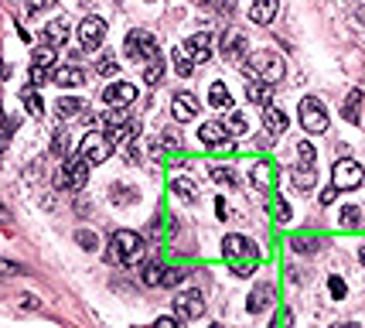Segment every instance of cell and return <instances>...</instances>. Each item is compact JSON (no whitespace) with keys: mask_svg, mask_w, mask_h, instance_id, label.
I'll return each mask as SVG.
<instances>
[{"mask_svg":"<svg viewBox=\"0 0 365 328\" xmlns=\"http://www.w3.org/2000/svg\"><path fill=\"white\" fill-rule=\"evenodd\" d=\"M222 256L229 260V267L239 277H250L256 271V264H260V253H256V243H253L250 236H239V232H229L226 236V243H222Z\"/></svg>","mask_w":365,"mask_h":328,"instance_id":"1","label":"cell"},{"mask_svg":"<svg viewBox=\"0 0 365 328\" xmlns=\"http://www.w3.org/2000/svg\"><path fill=\"white\" fill-rule=\"evenodd\" d=\"M243 72L250 82L277 86L287 76V65H284V55H277V52H256V55H250V62H243Z\"/></svg>","mask_w":365,"mask_h":328,"instance_id":"2","label":"cell"},{"mask_svg":"<svg viewBox=\"0 0 365 328\" xmlns=\"http://www.w3.org/2000/svg\"><path fill=\"white\" fill-rule=\"evenodd\" d=\"M140 256H144V239L130 230H116L110 236V250H106V260L116 264V267H134L140 264Z\"/></svg>","mask_w":365,"mask_h":328,"instance_id":"3","label":"cell"},{"mask_svg":"<svg viewBox=\"0 0 365 328\" xmlns=\"http://www.w3.org/2000/svg\"><path fill=\"white\" fill-rule=\"evenodd\" d=\"M86 181H89V164L82 161V157H65V164L58 168L55 174V188H86Z\"/></svg>","mask_w":365,"mask_h":328,"instance_id":"4","label":"cell"},{"mask_svg":"<svg viewBox=\"0 0 365 328\" xmlns=\"http://www.w3.org/2000/svg\"><path fill=\"white\" fill-rule=\"evenodd\" d=\"M123 55L134 58V62L157 55V38L151 31H144V28H134V31L127 35V41H123Z\"/></svg>","mask_w":365,"mask_h":328,"instance_id":"5","label":"cell"},{"mask_svg":"<svg viewBox=\"0 0 365 328\" xmlns=\"http://www.w3.org/2000/svg\"><path fill=\"white\" fill-rule=\"evenodd\" d=\"M113 154V144L106 140V134H86L82 137V144H79V157L86 161V164H103L106 157Z\"/></svg>","mask_w":365,"mask_h":328,"instance_id":"6","label":"cell"},{"mask_svg":"<svg viewBox=\"0 0 365 328\" xmlns=\"http://www.w3.org/2000/svg\"><path fill=\"white\" fill-rule=\"evenodd\" d=\"M331 178H335V185H331L335 192H352V188H359V185H362V164H359V161H352V157L335 161Z\"/></svg>","mask_w":365,"mask_h":328,"instance_id":"7","label":"cell"},{"mask_svg":"<svg viewBox=\"0 0 365 328\" xmlns=\"http://www.w3.org/2000/svg\"><path fill=\"white\" fill-rule=\"evenodd\" d=\"M301 127H304L308 134H325L328 130V110L321 99L308 96L301 103Z\"/></svg>","mask_w":365,"mask_h":328,"instance_id":"8","label":"cell"},{"mask_svg":"<svg viewBox=\"0 0 365 328\" xmlns=\"http://www.w3.org/2000/svg\"><path fill=\"white\" fill-rule=\"evenodd\" d=\"M174 311H178L181 322L202 318V315H205V298H202V290L188 288V290H181V294H174Z\"/></svg>","mask_w":365,"mask_h":328,"instance_id":"9","label":"cell"},{"mask_svg":"<svg viewBox=\"0 0 365 328\" xmlns=\"http://www.w3.org/2000/svg\"><path fill=\"white\" fill-rule=\"evenodd\" d=\"M106 38V21L103 18H86L79 24V45H82V52H96L99 45Z\"/></svg>","mask_w":365,"mask_h":328,"instance_id":"10","label":"cell"},{"mask_svg":"<svg viewBox=\"0 0 365 328\" xmlns=\"http://www.w3.org/2000/svg\"><path fill=\"white\" fill-rule=\"evenodd\" d=\"M103 99H106L113 110H127L137 99V86L134 82H123V79H120V82H110V86L103 89Z\"/></svg>","mask_w":365,"mask_h":328,"instance_id":"11","label":"cell"},{"mask_svg":"<svg viewBox=\"0 0 365 328\" xmlns=\"http://www.w3.org/2000/svg\"><path fill=\"white\" fill-rule=\"evenodd\" d=\"M72 35V24L69 18H55L45 24V31H41V45H48V48H65V41Z\"/></svg>","mask_w":365,"mask_h":328,"instance_id":"12","label":"cell"},{"mask_svg":"<svg viewBox=\"0 0 365 328\" xmlns=\"http://www.w3.org/2000/svg\"><path fill=\"white\" fill-rule=\"evenodd\" d=\"M52 65H55V48L41 45L38 52H35V62H31V82H35V89L48 82V72H52Z\"/></svg>","mask_w":365,"mask_h":328,"instance_id":"13","label":"cell"},{"mask_svg":"<svg viewBox=\"0 0 365 328\" xmlns=\"http://www.w3.org/2000/svg\"><path fill=\"white\" fill-rule=\"evenodd\" d=\"M246 55H250V41H246V35H239V31H226V35H222V58L239 65Z\"/></svg>","mask_w":365,"mask_h":328,"instance_id":"14","label":"cell"},{"mask_svg":"<svg viewBox=\"0 0 365 328\" xmlns=\"http://www.w3.org/2000/svg\"><path fill=\"white\" fill-rule=\"evenodd\" d=\"M290 181H294V188L311 192L318 185V168L311 161H297V164H290Z\"/></svg>","mask_w":365,"mask_h":328,"instance_id":"15","label":"cell"},{"mask_svg":"<svg viewBox=\"0 0 365 328\" xmlns=\"http://www.w3.org/2000/svg\"><path fill=\"white\" fill-rule=\"evenodd\" d=\"M171 113H174V120H178V123H188V120H195V116H198V99H195L192 93H174Z\"/></svg>","mask_w":365,"mask_h":328,"instance_id":"16","label":"cell"},{"mask_svg":"<svg viewBox=\"0 0 365 328\" xmlns=\"http://www.w3.org/2000/svg\"><path fill=\"white\" fill-rule=\"evenodd\" d=\"M263 127H267V134L284 137L287 134V127H290V120H287V113H284L280 106L267 103V106H263Z\"/></svg>","mask_w":365,"mask_h":328,"instance_id":"17","label":"cell"},{"mask_svg":"<svg viewBox=\"0 0 365 328\" xmlns=\"http://www.w3.org/2000/svg\"><path fill=\"white\" fill-rule=\"evenodd\" d=\"M185 55L192 58V62H209V58H212V35H209V31L192 35V38L185 41Z\"/></svg>","mask_w":365,"mask_h":328,"instance_id":"18","label":"cell"},{"mask_svg":"<svg viewBox=\"0 0 365 328\" xmlns=\"http://www.w3.org/2000/svg\"><path fill=\"white\" fill-rule=\"evenodd\" d=\"M198 140H202L205 147H226V144H229V130L212 120V123H202V127H198Z\"/></svg>","mask_w":365,"mask_h":328,"instance_id":"19","label":"cell"},{"mask_svg":"<svg viewBox=\"0 0 365 328\" xmlns=\"http://www.w3.org/2000/svg\"><path fill=\"white\" fill-rule=\"evenodd\" d=\"M270 305H273V284H270V281H260V284L250 290V305H246V308H250V315H260V311H267Z\"/></svg>","mask_w":365,"mask_h":328,"instance_id":"20","label":"cell"},{"mask_svg":"<svg viewBox=\"0 0 365 328\" xmlns=\"http://www.w3.org/2000/svg\"><path fill=\"white\" fill-rule=\"evenodd\" d=\"M277 11H280V0H253V7H250V21L253 24H270V21L277 18Z\"/></svg>","mask_w":365,"mask_h":328,"instance_id":"21","label":"cell"},{"mask_svg":"<svg viewBox=\"0 0 365 328\" xmlns=\"http://www.w3.org/2000/svg\"><path fill=\"white\" fill-rule=\"evenodd\" d=\"M52 82H55V86H62V89H76V86H82V82H86V72H82V69H76V65H65V69H58L55 76H52Z\"/></svg>","mask_w":365,"mask_h":328,"instance_id":"22","label":"cell"},{"mask_svg":"<svg viewBox=\"0 0 365 328\" xmlns=\"http://www.w3.org/2000/svg\"><path fill=\"white\" fill-rule=\"evenodd\" d=\"M209 103L215 110H232V96L226 89V82H212L209 86Z\"/></svg>","mask_w":365,"mask_h":328,"instance_id":"23","label":"cell"},{"mask_svg":"<svg viewBox=\"0 0 365 328\" xmlns=\"http://www.w3.org/2000/svg\"><path fill=\"white\" fill-rule=\"evenodd\" d=\"M359 106H362V89L355 86L352 93H348V99H345V106H342V116H345L348 123H359L362 116H359Z\"/></svg>","mask_w":365,"mask_h":328,"instance_id":"24","label":"cell"},{"mask_svg":"<svg viewBox=\"0 0 365 328\" xmlns=\"http://www.w3.org/2000/svg\"><path fill=\"white\" fill-rule=\"evenodd\" d=\"M273 89H277V86H267V82H250V86H246V96H250L253 103H260V106H267V103H273Z\"/></svg>","mask_w":365,"mask_h":328,"instance_id":"25","label":"cell"},{"mask_svg":"<svg viewBox=\"0 0 365 328\" xmlns=\"http://www.w3.org/2000/svg\"><path fill=\"white\" fill-rule=\"evenodd\" d=\"M55 110H58L62 120H72V116H79L82 110H86V103H82V99H72V96H62L55 103Z\"/></svg>","mask_w":365,"mask_h":328,"instance_id":"26","label":"cell"},{"mask_svg":"<svg viewBox=\"0 0 365 328\" xmlns=\"http://www.w3.org/2000/svg\"><path fill=\"white\" fill-rule=\"evenodd\" d=\"M161 76H164V58L151 55L147 58V65H144V82H147V86H154V82H161Z\"/></svg>","mask_w":365,"mask_h":328,"instance_id":"27","label":"cell"},{"mask_svg":"<svg viewBox=\"0 0 365 328\" xmlns=\"http://www.w3.org/2000/svg\"><path fill=\"white\" fill-rule=\"evenodd\" d=\"M21 99H24V106H28V113H31V116H38V120H41V113H45V103H41L38 89H35V86H28V89L21 93Z\"/></svg>","mask_w":365,"mask_h":328,"instance_id":"28","label":"cell"},{"mask_svg":"<svg viewBox=\"0 0 365 328\" xmlns=\"http://www.w3.org/2000/svg\"><path fill=\"white\" fill-rule=\"evenodd\" d=\"M209 174L215 178V181H219V185H229V188H236V185H239L236 171H232V168H226V164H212Z\"/></svg>","mask_w":365,"mask_h":328,"instance_id":"29","label":"cell"},{"mask_svg":"<svg viewBox=\"0 0 365 328\" xmlns=\"http://www.w3.org/2000/svg\"><path fill=\"white\" fill-rule=\"evenodd\" d=\"M171 62H174V69H178V76H192V72H195V62L185 55V48H174Z\"/></svg>","mask_w":365,"mask_h":328,"instance_id":"30","label":"cell"},{"mask_svg":"<svg viewBox=\"0 0 365 328\" xmlns=\"http://www.w3.org/2000/svg\"><path fill=\"white\" fill-rule=\"evenodd\" d=\"M174 195L181 198V202H195V181L192 178H174Z\"/></svg>","mask_w":365,"mask_h":328,"instance_id":"31","label":"cell"},{"mask_svg":"<svg viewBox=\"0 0 365 328\" xmlns=\"http://www.w3.org/2000/svg\"><path fill=\"white\" fill-rule=\"evenodd\" d=\"M14 127H18V120L7 113H0V154L7 151V140H11V134H14Z\"/></svg>","mask_w":365,"mask_h":328,"instance_id":"32","label":"cell"},{"mask_svg":"<svg viewBox=\"0 0 365 328\" xmlns=\"http://www.w3.org/2000/svg\"><path fill=\"white\" fill-rule=\"evenodd\" d=\"M69 147H72L69 134H65V130H55V134H52V154H55V157H69Z\"/></svg>","mask_w":365,"mask_h":328,"instance_id":"33","label":"cell"},{"mask_svg":"<svg viewBox=\"0 0 365 328\" xmlns=\"http://www.w3.org/2000/svg\"><path fill=\"white\" fill-rule=\"evenodd\" d=\"M161 277H164V267H161V264H147L144 273H140V281H144L147 288H161Z\"/></svg>","mask_w":365,"mask_h":328,"instance_id":"34","label":"cell"},{"mask_svg":"<svg viewBox=\"0 0 365 328\" xmlns=\"http://www.w3.org/2000/svg\"><path fill=\"white\" fill-rule=\"evenodd\" d=\"M342 226H345V230H359V226H362V213H359L355 205H345V209H342Z\"/></svg>","mask_w":365,"mask_h":328,"instance_id":"35","label":"cell"},{"mask_svg":"<svg viewBox=\"0 0 365 328\" xmlns=\"http://www.w3.org/2000/svg\"><path fill=\"white\" fill-rule=\"evenodd\" d=\"M76 243L82 250H99V236L93 230H79L76 232Z\"/></svg>","mask_w":365,"mask_h":328,"instance_id":"36","label":"cell"},{"mask_svg":"<svg viewBox=\"0 0 365 328\" xmlns=\"http://www.w3.org/2000/svg\"><path fill=\"white\" fill-rule=\"evenodd\" d=\"M110 198H113V205H134V202H137V192H134V188H120V185H116Z\"/></svg>","mask_w":365,"mask_h":328,"instance_id":"37","label":"cell"},{"mask_svg":"<svg viewBox=\"0 0 365 328\" xmlns=\"http://www.w3.org/2000/svg\"><path fill=\"white\" fill-rule=\"evenodd\" d=\"M253 181H260L263 188L273 185V171H270V164H253Z\"/></svg>","mask_w":365,"mask_h":328,"instance_id":"38","label":"cell"},{"mask_svg":"<svg viewBox=\"0 0 365 328\" xmlns=\"http://www.w3.org/2000/svg\"><path fill=\"white\" fill-rule=\"evenodd\" d=\"M96 72H99V76H116V72H120V62H116L113 55L99 58V62H96Z\"/></svg>","mask_w":365,"mask_h":328,"instance_id":"39","label":"cell"},{"mask_svg":"<svg viewBox=\"0 0 365 328\" xmlns=\"http://www.w3.org/2000/svg\"><path fill=\"white\" fill-rule=\"evenodd\" d=\"M294 250L297 253H314L318 250V239H314V236H297V239H294Z\"/></svg>","mask_w":365,"mask_h":328,"instance_id":"40","label":"cell"},{"mask_svg":"<svg viewBox=\"0 0 365 328\" xmlns=\"http://www.w3.org/2000/svg\"><path fill=\"white\" fill-rule=\"evenodd\" d=\"M328 290H331V298H335V301H342V298H345V281H342V277H328Z\"/></svg>","mask_w":365,"mask_h":328,"instance_id":"41","label":"cell"},{"mask_svg":"<svg viewBox=\"0 0 365 328\" xmlns=\"http://www.w3.org/2000/svg\"><path fill=\"white\" fill-rule=\"evenodd\" d=\"M226 130H232V134H243L246 130V116L243 113H229V123H222Z\"/></svg>","mask_w":365,"mask_h":328,"instance_id":"42","label":"cell"},{"mask_svg":"<svg viewBox=\"0 0 365 328\" xmlns=\"http://www.w3.org/2000/svg\"><path fill=\"white\" fill-rule=\"evenodd\" d=\"M273 215H277V222H290V205L287 202H273Z\"/></svg>","mask_w":365,"mask_h":328,"instance_id":"43","label":"cell"},{"mask_svg":"<svg viewBox=\"0 0 365 328\" xmlns=\"http://www.w3.org/2000/svg\"><path fill=\"white\" fill-rule=\"evenodd\" d=\"M297 154H301V161H311V164H314V147H311V140H301V144H297Z\"/></svg>","mask_w":365,"mask_h":328,"instance_id":"44","label":"cell"},{"mask_svg":"<svg viewBox=\"0 0 365 328\" xmlns=\"http://www.w3.org/2000/svg\"><path fill=\"white\" fill-rule=\"evenodd\" d=\"M178 281H185V271H164V277H161V284H164V288H174Z\"/></svg>","mask_w":365,"mask_h":328,"instance_id":"45","label":"cell"},{"mask_svg":"<svg viewBox=\"0 0 365 328\" xmlns=\"http://www.w3.org/2000/svg\"><path fill=\"white\" fill-rule=\"evenodd\" d=\"M290 325H294V315H290L287 308L277 311V318H273V328H290Z\"/></svg>","mask_w":365,"mask_h":328,"instance_id":"46","label":"cell"},{"mask_svg":"<svg viewBox=\"0 0 365 328\" xmlns=\"http://www.w3.org/2000/svg\"><path fill=\"white\" fill-rule=\"evenodd\" d=\"M18 308L35 311V308H41V301H38V298H31V294H21V298H18Z\"/></svg>","mask_w":365,"mask_h":328,"instance_id":"47","label":"cell"},{"mask_svg":"<svg viewBox=\"0 0 365 328\" xmlns=\"http://www.w3.org/2000/svg\"><path fill=\"white\" fill-rule=\"evenodd\" d=\"M48 7H55V0H28V11H31V14H38V11H48Z\"/></svg>","mask_w":365,"mask_h":328,"instance_id":"48","label":"cell"},{"mask_svg":"<svg viewBox=\"0 0 365 328\" xmlns=\"http://www.w3.org/2000/svg\"><path fill=\"white\" fill-rule=\"evenodd\" d=\"M154 328H181V318H168V315H164V318H157Z\"/></svg>","mask_w":365,"mask_h":328,"instance_id":"49","label":"cell"},{"mask_svg":"<svg viewBox=\"0 0 365 328\" xmlns=\"http://www.w3.org/2000/svg\"><path fill=\"white\" fill-rule=\"evenodd\" d=\"M0 273H21V264H11V260H0Z\"/></svg>","mask_w":365,"mask_h":328,"instance_id":"50","label":"cell"},{"mask_svg":"<svg viewBox=\"0 0 365 328\" xmlns=\"http://www.w3.org/2000/svg\"><path fill=\"white\" fill-rule=\"evenodd\" d=\"M7 222H11V213H7V205L0 202V226H7Z\"/></svg>","mask_w":365,"mask_h":328,"instance_id":"51","label":"cell"},{"mask_svg":"<svg viewBox=\"0 0 365 328\" xmlns=\"http://www.w3.org/2000/svg\"><path fill=\"white\" fill-rule=\"evenodd\" d=\"M321 202H325V205H331V202H335V188H325V192H321Z\"/></svg>","mask_w":365,"mask_h":328,"instance_id":"52","label":"cell"},{"mask_svg":"<svg viewBox=\"0 0 365 328\" xmlns=\"http://www.w3.org/2000/svg\"><path fill=\"white\" fill-rule=\"evenodd\" d=\"M335 328H359V325H355V322H348V325H335Z\"/></svg>","mask_w":365,"mask_h":328,"instance_id":"53","label":"cell"},{"mask_svg":"<svg viewBox=\"0 0 365 328\" xmlns=\"http://www.w3.org/2000/svg\"><path fill=\"white\" fill-rule=\"evenodd\" d=\"M212 328H222V325H212Z\"/></svg>","mask_w":365,"mask_h":328,"instance_id":"54","label":"cell"}]
</instances>
